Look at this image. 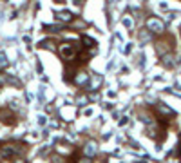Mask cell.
<instances>
[{"mask_svg": "<svg viewBox=\"0 0 181 163\" xmlns=\"http://www.w3.org/2000/svg\"><path fill=\"white\" fill-rule=\"evenodd\" d=\"M60 18H62L63 22H69V20H71V13H62V16H60Z\"/></svg>", "mask_w": 181, "mask_h": 163, "instance_id": "cell-2", "label": "cell"}, {"mask_svg": "<svg viewBox=\"0 0 181 163\" xmlns=\"http://www.w3.org/2000/svg\"><path fill=\"white\" fill-rule=\"evenodd\" d=\"M178 154L181 156V142H179V149H178Z\"/></svg>", "mask_w": 181, "mask_h": 163, "instance_id": "cell-3", "label": "cell"}, {"mask_svg": "<svg viewBox=\"0 0 181 163\" xmlns=\"http://www.w3.org/2000/svg\"><path fill=\"white\" fill-rule=\"evenodd\" d=\"M58 51H60V56H62L65 62L74 60V58H76V53H78V51H76V47H74L73 44H62Z\"/></svg>", "mask_w": 181, "mask_h": 163, "instance_id": "cell-1", "label": "cell"}, {"mask_svg": "<svg viewBox=\"0 0 181 163\" xmlns=\"http://www.w3.org/2000/svg\"><path fill=\"white\" fill-rule=\"evenodd\" d=\"M63 2H65V0H56V4H63Z\"/></svg>", "mask_w": 181, "mask_h": 163, "instance_id": "cell-4", "label": "cell"}]
</instances>
